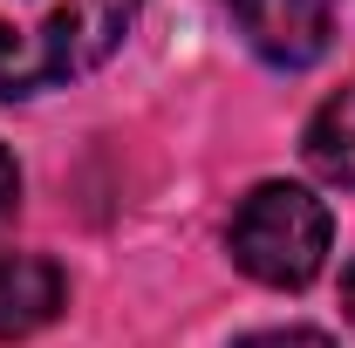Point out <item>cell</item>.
I'll use <instances>...</instances> for the list:
<instances>
[{
    "instance_id": "obj_1",
    "label": "cell",
    "mask_w": 355,
    "mask_h": 348,
    "mask_svg": "<svg viewBox=\"0 0 355 348\" xmlns=\"http://www.w3.org/2000/svg\"><path fill=\"white\" fill-rule=\"evenodd\" d=\"M144 0H0V96H42L103 69Z\"/></svg>"
},
{
    "instance_id": "obj_2",
    "label": "cell",
    "mask_w": 355,
    "mask_h": 348,
    "mask_svg": "<svg viewBox=\"0 0 355 348\" xmlns=\"http://www.w3.org/2000/svg\"><path fill=\"white\" fill-rule=\"evenodd\" d=\"M328 239H335L328 205L314 198L308 184H287V177L253 184L239 198V212H232V232H225L232 266L246 280H260V287H280V294L308 287L314 273L328 266Z\"/></svg>"
},
{
    "instance_id": "obj_3",
    "label": "cell",
    "mask_w": 355,
    "mask_h": 348,
    "mask_svg": "<svg viewBox=\"0 0 355 348\" xmlns=\"http://www.w3.org/2000/svg\"><path fill=\"white\" fill-rule=\"evenodd\" d=\"M225 14L273 69H308L335 42V0H225Z\"/></svg>"
},
{
    "instance_id": "obj_4",
    "label": "cell",
    "mask_w": 355,
    "mask_h": 348,
    "mask_svg": "<svg viewBox=\"0 0 355 348\" xmlns=\"http://www.w3.org/2000/svg\"><path fill=\"white\" fill-rule=\"evenodd\" d=\"M69 301V280L62 266L42 260V253H7L0 246V342H28L42 335L48 321Z\"/></svg>"
},
{
    "instance_id": "obj_5",
    "label": "cell",
    "mask_w": 355,
    "mask_h": 348,
    "mask_svg": "<svg viewBox=\"0 0 355 348\" xmlns=\"http://www.w3.org/2000/svg\"><path fill=\"white\" fill-rule=\"evenodd\" d=\"M308 164L328 177V184L355 191V82L335 89V96L314 110V123H308Z\"/></svg>"
},
{
    "instance_id": "obj_6",
    "label": "cell",
    "mask_w": 355,
    "mask_h": 348,
    "mask_svg": "<svg viewBox=\"0 0 355 348\" xmlns=\"http://www.w3.org/2000/svg\"><path fill=\"white\" fill-rule=\"evenodd\" d=\"M232 348H335L321 328H266V335H246V342H232Z\"/></svg>"
},
{
    "instance_id": "obj_7",
    "label": "cell",
    "mask_w": 355,
    "mask_h": 348,
    "mask_svg": "<svg viewBox=\"0 0 355 348\" xmlns=\"http://www.w3.org/2000/svg\"><path fill=\"white\" fill-rule=\"evenodd\" d=\"M14 205H21V171H14V157L0 150V218L14 212Z\"/></svg>"
},
{
    "instance_id": "obj_8",
    "label": "cell",
    "mask_w": 355,
    "mask_h": 348,
    "mask_svg": "<svg viewBox=\"0 0 355 348\" xmlns=\"http://www.w3.org/2000/svg\"><path fill=\"white\" fill-rule=\"evenodd\" d=\"M342 307H349V321H355V266H349V280H342Z\"/></svg>"
}]
</instances>
